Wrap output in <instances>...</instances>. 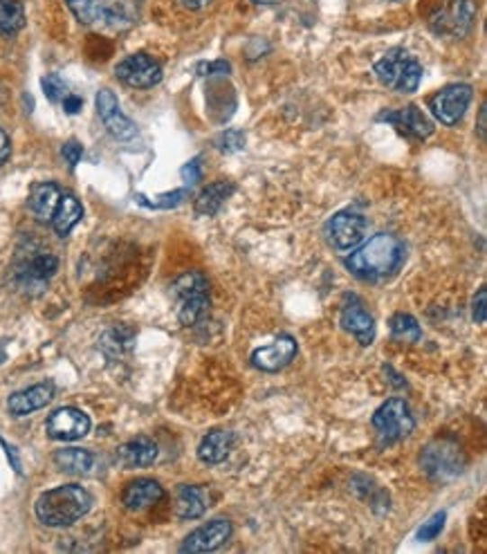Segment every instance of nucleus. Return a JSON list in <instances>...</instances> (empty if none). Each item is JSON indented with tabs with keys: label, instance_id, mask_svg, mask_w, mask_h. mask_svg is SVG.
Returning <instances> with one entry per match:
<instances>
[{
	"label": "nucleus",
	"instance_id": "nucleus-1",
	"mask_svg": "<svg viewBox=\"0 0 487 554\" xmlns=\"http://www.w3.org/2000/svg\"><path fill=\"white\" fill-rule=\"evenodd\" d=\"M404 261V245L393 234H377L346 258V267L362 281L389 279Z\"/></svg>",
	"mask_w": 487,
	"mask_h": 554
},
{
	"label": "nucleus",
	"instance_id": "nucleus-2",
	"mask_svg": "<svg viewBox=\"0 0 487 554\" xmlns=\"http://www.w3.org/2000/svg\"><path fill=\"white\" fill-rule=\"evenodd\" d=\"M93 507V496L79 485H63L36 498V519L48 528H68L86 516Z\"/></svg>",
	"mask_w": 487,
	"mask_h": 554
},
{
	"label": "nucleus",
	"instance_id": "nucleus-3",
	"mask_svg": "<svg viewBox=\"0 0 487 554\" xmlns=\"http://www.w3.org/2000/svg\"><path fill=\"white\" fill-rule=\"evenodd\" d=\"M171 290L177 299V319L182 326H198L209 315V285L200 272H185Z\"/></svg>",
	"mask_w": 487,
	"mask_h": 554
},
{
	"label": "nucleus",
	"instance_id": "nucleus-4",
	"mask_svg": "<svg viewBox=\"0 0 487 554\" xmlns=\"http://www.w3.org/2000/svg\"><path fill=\"white\" fill-rule=\"evenodd\" d=\"M375 75L382 85L395 93H416L422 81V66L407 49L395 48L375 63Z\"/></svg>",
	"mask_w": 487,
	"mask_h": 554
},
{
	"label": "nucleus",
	"instance_id": "nucleus-5",
	"mask_svg": "<svg viewBox=\"0 0 487 554\" xmlns=\"http://www.w3.org/2000/svg\"><path fill=\"white\" fill-rule=\"evenodd\" d=\"M476 18L474 0H443L429 16L431 30L445 39H463Z\"/></svg>",
	"mask_w": 487,
	"mask_h": 554
},
{
	"label": "nucleus",
	"instance_id": "nucleus-6",
	"mask_svg": "<svg viewBox=\"0 0 487 554\" xmlns=\"http://www.w3.org/2000/svg\"><path fill=\"white\" fill-rule=\"evenodd\" d=\"M373 426L384 444H393L411 435L416 420H413L409 404L400 398H391L373 413Z\"/></svg>",
	"mask_w": 487,
	"mask_h": 554
},
{
	"label": "nucleus",
	"instance_id": "nucleus-7",
	"mask_svg": "<svg viewBox=\"0 0 487 554\" xmlns=\"http://www.w3.org/2000/svg\"><path fill=\"white\" fill-rule=\"evenodd\" d=\"M422 469L436 480L454 478L465 467V456H463L461 447L452 440H436L422 451L420 456Z\"/></svg>",
	"mask_w": 487,
	"mask_h": 554
},
{
	"label": "nucleus",
	"instance_id": "nucleus-8",
	"mask_svg": "<svg viewBox=\"0 0 487 554\" xmlns=\"http://www.w3.org/2000/svg\"><path fill=\"white\" fill-rule=\"evenodd\" d=\"M368 234V220L359 213L353 211H339L328 220L326 236L328 243L339 252H350L357 245L364 243Z\"/></svg>",
	"mask_w": 487,
	"mask_h": 554
},
{
	"label": "nucleus",
	"instance_id": "nucleus-9",
	"mask_svg": "<svg viewBox=\"0 0 487 554\" xmlns=\"http://www.w3.org/2000/svg\"><path fill=\"white\" fill-rule=\"evenodd\" d=\"M472 85L467 84H452L447 88L438 90L434 97L429 99V108L434 112L436 120L445 126H454L463 120L467 106L472 102Z\"/></svg>",
	"mask_w": 487,
	"mask_h": 554
},
{
	"label": "nucleus",
	"instance_id": "nucleus-10",
	"mask_svg": "<svg viewBox=\"0 0 487 554\" xmlns=\"http://www.w3.org/2000/svg\"><path fill=\"white\" fill-rule=\"evenodd\" d=\"M115 75L131 88H153L162 81V66L149 54H131L117 63Z\"/></svg>",
	"mask_w": 487,
	"mask_h": 554
},
{
	"label": "nucleus",
	"instance_id": "nucleus-11",
	"mask_svg": "<svg viewBox=\"0 0 487 554\" xmlns=\"http://www.w3.org/2000/svg\"><path fill=\"white\" fill-rule=\"evenodd\" d=\"M45 429H48V435L52 440L75 442V440H81L90 431V417L75 407L59 408V411H54L48 417Z\"/></svg>",
	"mask_w": 487,
	"mask_h": 554
},
{
	"label": "nucleus",
	"instance_id": "nucleus-12",
	"mask_svg": "<svg viewBox=\"0 0 487 554\" xmlns=\"http://www.w3.org/2000/svg\"><path fill=\"white\" fill-rule=\"evenodd\" d=\"M97 115L99 120L104 121V126L108 129V133L117 139H133L138 135V129H135L133 121L122 112L120 102H117L115 93H111L108 88L99 90L97 93Z\"/></svg>",
	"mask_w": 487,
	"mask_h": 554
},
{
	"label": "nucleus",
	"instance_id": "nucleus-13",
	"mask_svg": "<svg viewBox=\"0 0 487 554\" xmlns=\"http://www.w3.org/2000/svg\"><path fill=\"white\" fill-rule=\"evenodd\" d=\"M231 537V523L230 521H212V523L203 525V528L194 530L189 537L182 541L180 552L200 554V552H213L221 546H225Z\"/></svg>",
	"mask_w": 487,
	"mask_h": 554
},
{
	"label": "nucleus",
	"instance_id": "nucleus-14",
	"mask_svg": "<svg viewBox=\"0 0 487 554\" xmlns=\"http://www.w3.org/2000/svg\"><path fill=\"white\" fill-rule=\"evenodd\" d=\"M377 120L393 124L395 129H398L400 133L407 135V138L425 139L434 133V124H431L429 117H427L418 106L400 108V111H393V112H382Z\"/></svg>",
	"mask_w": 487,
	"mask_h": 554
},
{
	"label": "nucleus",
	"instance_id": "nucleus-15",
	"mask_svg": "<svg viewBox=\"0 0 487 554\" xmlns=\"http://www.w3.org/2000/svg\"><path fill=\"white\" fill-rule=\"evenodd\" d=\"M294 355H297V342L290 335H284L276 342H272L270 346L254 351L252 364L266 372H276L288 366L294 360Z\"/></svg>",
	"mask_w": 487,
	"mask_h": 554
},
{
	"label": "nucleus",
	"instance_id": "nucleus-16",
	"mask_svg": "<svg viewBox=\"0 0 487 554\" xmlns=\"http://www.w3.org/2000/svg\"><path fill=\"white\" fill-rule=\"evenodd\" d=\"M54 398V381H41L25 390H18L7 399V408L12 416H30L39 408L48 407Z\"/></svg>",
	"mask_w": 487,
	"mask_h": 554
},
{
	"label": "nucleus",
	"instance_id": "nucleus-17",
	"mask_svg": "<svg viewBox=\"0 0 487 554\" xmlns=\"http://www.w3.org/2000/svg\"><path fill=\"white\" fill-rule=\"evenodd\" d=\"M164 498V489L158 480L153 478H138L133 483L126 485L124 494H122V503H124L129 510H147V507L156 505L158 501Z\"/></svg>",
	"mask_w": 487,
	"mask_h": 554
},
{
	"label": "nucleus",
	"instance_id": "nucleus-18",
	"mask_svg": "<svg viewBox=\"0 0 487 554\" xmlns=\"http://www.w3.org/2000/svg\"><path fill=\"white\" fill-rule=\"evenodd\" d=\"M341 326L350 335H355L362 346H371L373 339H375V321L359 303H350L341 310Z\"/></svg>",
	"mask_w": 487,
	"mask_h": 554
},
{
	"label": "nucleus",
	"instance_id": "nucleus-19",
	"mask_svg": "<svg viewBox=\"0 0 487 554\" xmlns=\"http://www.w3.org/2000/svg\"><path fill=\"white\" fill-rule=\"evenodd\" d=\"M209 507V496L203 487H195V485H182L177 489L176 496V514L182 521H194L207 512Z\"/></svg>",
	"mask_w": 487,
	"mask_h": 554
},
{
	"label": "nucleus",
	"instance_id": "nucleus-20",
	"mask_svg": "<svg viewBox=\"0 0 487 554\" xmlns=\"http://www.w3.org/2000/svg\"><path fill=\"white\" fill-rule=\"evenodd\" d=\"M231 447H234V433L222 429L209 431L203 438L198 447V458L204 465H218V462L225 460L230 456Z\"/></svg>",
	"mask_w": 487,
	"mask_h": 554
},
{
	"label": "nucleus",
	"instance_id": "nucleus-21",
	"mask_svg": "<svg viewBox=\"0 0 487 554\" xmlns=\"http://www.w3.org/2000/svg\"><path fill=\"white\" fill-rule=\"evenodd\" d=\"M59 200H61V191H59L57 184L41 183L32 189L27 204H30V211L34 213L36 220L50 222L52 220L54 211H57Z\"/></svg>",
	"mask_w": 487,
	"mask_h": 554
},
{
	"label": "nucleus",
	"instance_id": "nucleus-22",
	"mask_svg": "<svg viewBox=\"0 0 487 554\" xmlns=\"http://www.w3.org/2000/svg\"><path fill=\"white\" fill-rule=\"evenodd\" d=\"M68 7H70V12L75 13V18L79 22H84V25H93V22L99 21H117V18H122L120 13H117V7H113V4L104 3V0H66Z\"/></svg>",
	"mask_w": 487,
	"mask_h": 554
},
{
	"label": "nucleus",
	"instance_id": "nucleus-23",
	"mask_svg": "<svg viewBox=\"0 0 487 554\" xmlns=\"http://www.w3.org/2000/svg\"><path fill=\"white\" fill-rule=\"evenodd\" d=\"M117 458L124 467H149L158 458V444L149 438H135L117 449Z\"/></svg>",
	"mask_w": 487,
	"mask_h": 554
},
{
	"label": "nucleus",
	"instance_id": "nucleus-24",
	"mask_svg": "<svg viewBox=\"0 0 487 554\" xmlns=\"http://www.w3.org/2000/svg\"><path fill=\"white\" fill-rule=\"evenodd\" d=\"M54 465H57L61 471H66V474L86 476L95 469L97 458H95L90 451H86V449H77V447L59 449V451L54 453Z\"/></svg>",
	"mask_w": 487,
	"mask_h": 554
},
{
	"label": "nucleus",
	"instance_id": "nucleus-25",
	"mask_svg": "<svg viewBox=\"0 0 487 554\" xmlns=\"http://www.w3.org/2000/svg\"><path fill=\"white\" fill-rule=\"evenodd\" d=\"M81 216H84V207H81L79 200H77L72 193H66L61 195V200H59V207L50 222H52L54 231H57L59 236H68L72 229H75L77 222L81 220Z\"/></svg>",
	"mask_w": 487,
	"mask_h": 554
},
{
	"label": "nucleus",
	"instance_id": "nucleus-26",
	"mask_svg": "<svg viewBox=\"0 0 487 554\" xmlns=\"http://www.w3.org/2000/svg\"><path fill=\"white\" fill-rule=\"evenodd\" d=\"M234 191H236V186L231 183H225V180L209 184L207 189L198 195V200H195V213H198V216H207V218L216 216V213L221 211L222 204H225V200L230 198Z\"/></svg>",
	"mask_w": 487,
	"mask_h": 554
},
{
	"label": "nucleus",
	"instance_id": "nucleus-27",
	"mask_svg": "<svg viewBox=\"0 0 487 554\" xmlns=\"http://www.w3.org/2000/svg\"><path fill=\"white\" fill-rule=\"evenodd\" d=\"M59 270V258L52 256L50 252H36L34 256H30L25 261V265L21 267V274L25 276L27 281H34V283H41V281L52 279L54 272Z\"/></svg>",
	"mask_w": 487,
	"mask_h": 554
},
{
	"label": "nucleus",
	"instance_id": "nucleus-28",
	"mask_svg": "<svg viewBox=\"0 0 487 554\" xmlns=\"http://www.w3.org/2000/svg\"><path fill=\"white\" fill-rule=\"evenodd\" d=\"M25 27V7L21 0H0V34L16 36Z\"/></svg>",
	"mask_w": 487,
	"mask_h": 554
},
{
	"label": "nucleus",
	"instance_id": "nucleus-29",
	"mask_svg": "<svg viewBox=\"0 0 487 554\" xmlns=\"http://www.w3.org/2000/svg\"><path fill=\"white\" fill-rule=\"evenodd\" d=\"M391 335H393L395 342L418 344L422 337V330L411 315L398 312V315L391 317Z\"/></svg>",
	"mask_w": 487,
	"mask_h": 554
},
{
	"label": "nucleus",
	"instance_id": "nucleus-30",
	"mask_svg": "<svg viewBox=\"0 0 487 554\" xmlns=\"http://www.w3.org/2000/svg\"><path fill=\"white\" fill-rule=\"evenodd\" d=\"M41 85H43V93L50 102H63L70 94L68 93V84L59 75H45L41 79Z\"/></svg>",
	"mask_w": 487,
	"mask_h": 554
},
{
	"label": "nucleus",
	"instance_id": "nucleus-31",
	"mask_svg": "<svg viewBox=\"0 0 487 554\" xmlns=\"http://www.w3.org/2000/svg\"><path fill=\"white\" fill-rule=\"evenodd\" d=\"M216 147L218 151L222 153L240 151V148L245 147V133L243 130H225V133L216 139Z\"/></svg>",
	"mask_w": 487,
	"mask_h": 554
},
{
	"label": "nucleus",
	"instance_id": "nucleus-32",
	"mask_svg": "<svg viewBox=\"0 0 487 554\" xmlns=\"http://www.w3.org/2000/svg\"><path fill=\"white\" fill-rule=\"evenodd\" d=\"M445 519H447L445 512H438V514L431 516V519L427 521V523H422V528L418 530V539H420V541H434V539L443 532Z\"/></svg>",
	"mask_w": 487,
	"mask_h": 554
},
{
	"label": "nucleus",
	"instance_id": "nucleus-33",
	"mask_svg": "<svg viewBox=\"0 0 487 554\" xmlns=\"http://www.w3.org/2000/svg\"><path fill=\"white\" fill-rule=\"evenodd\" d=\"M195 72H198L200 76H213V75H230L231 66L227 61H212V63H200L198 67H195Z\"/></svg>",
	"mask_w": 487,
	"mask_h": 554
},
{
	"label": "nucleus",
	"instance_id": "nucleus-34",
	"mask_svg": "<svg viewBox=\"0 0 487 554\" xmlns=\"http://www.w3.org/2000/svg\"><path fill=\"white\" fill-rule=\"evenodd\" d=\"M180 175H182V180H185V183L189 186L198 184L200 180H203V174H200V157L186 162V165L180 169Z\"/></svg>",
	"mask_w": 487,
	"mask_h": 554
},
{
	"label": "nucleus",
	"instance_id": "nucleus-35",
	"mask_svg": "<svg viewBox=\"0 0 487 554\" xmlns=\"http://www.w3.org/2000/svg\"><path fill=\"white\" fill-rule=\"evenodd\" d=\"M61 153H63V157H66L68 165L77 166V165H79L81 156H84V147H81L79 142H75V139H70L68 144H63Z\"/></svg>",
	"mask_w": 487,
	"mask_h": 554
},
{
	"label": "nucleus",
	"instance_id": "nucleus-36",
	"mask_svg": "<svg viewBox=\"0 0 487 554\" xmlns=\"http://www.w3.org/2000/svg\"><path fill=\"white\" fill-rule=\"evenodd\" d=\"M485 301H487V290L483 288L479 292V297L474 299V321H476V324H485V317H487Z\"/></svg>",
	"mask_w": 487,
	"mask_h": 554
},
{
	"label": "nucleus",
	"instance_id": "nucleus-37",
	"mask_svg": "<svg viewBox=\"0 0 487 554\" xmlns=\"http://www.w3.org/2000/svg\"><path fill=\"white\" fill-rule=\"evenodd\" d=\"M63 108H66V112L68 115H77V112L81 111V106H84V99L81 97H77V94H68L66 99H63Z\"/></svg>",
	"mask_w": 487,
	"mask_h": 554
},
{
	"label": "nucleus",
	"instance_id": "nucleus-38",
	"mask_svg": "<svg viewBox=\"0 0 487 554\" xmlns=\"http://www.w3.org/2000/svg\"><path fill=\"white\" fill-rule=\"evenodd\" d=\"M9 156H12V142H9V135L0 129V165H5Z\"/></svg>",
	"mask_w": 487,
	"mask_h": 554
},
{
	"label": "nucleus",
	"instance_id": "nucleus-39",
	"mask_svg": "<svg viewBox=\"0 0 487 554\" xmlns=\"http://www.w3.org/2000/svg\"><path fill=\"white\" fill-rule=\"evenodd\" d=\"M0 444H3V447L7 449V456H9V460H12L14 469H16L18 474H21V462H18V458H16V449H14L12 444H7V442H5V440H0Z\"/></svg>",
	"mask_w": 487,
	"mask_h": 554
},
{
	"label": "nucleus",
	"instance_id": "nucleus-40",
	"mask_svg": "<svg viewBox=\"0 0 487 554\" xmlns=\"http://www.w3.org/2000/svg\"><path fill=\"white\" fill-rule=\"evenodd\" d=\"M485 103L483 106H481V112H479V135H481V139H485Z\"/></svg>",
	"mask_w": 487,
	"mask_h": 554
},
{
	"label": "nucleus",
	"instance_id": "nucleus-41",
	"mask_svg": "<svg viewBox=\"0 0 487 554\" xmlns=\"http://www.w3.org/2000/svg\"><path fill=\"white\" fill-rule=\"evenodd\" d=\"M180 3L189 9H200L204 3H207V0H180Z\"/></svg>",
	"mask_w": 487,
	"mask_h": 554
},
{
	"label": "nucleus",
	"instance_id": "nucleus-42",
	"mask_svg": "<svg viewBox=\"0 0 487 554\" xmlns=\"http://www.w3.org/2000/svg\"><path fill=\"white\" fill-rule=\"evenodd\" d=\"M254 3H258V4H275V3H281V0H254Z\"/></svg>",
	"mask_w": 487,
	"mask_h": 554
},
{
	"label": "nucleus",
	"instance_id": "nucleus-43",
	"mask_svg": "<svg viewBox=\"0 0 487 554\" xmlns=\"http://www.w3.org/2000/svg\"><path fill=\"white\" fill-rule=\"evenodd\" d=\"M393 3H398V0H393Z\"/></svg>",
	"mask_w": 487,
	"mask_h": 554
}]
</instances>
